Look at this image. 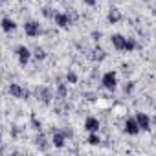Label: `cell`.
<instances>
[{
	"mask_svg": "<svg viewBox=\"0 0 156 156\" xmlns=\"http://www.w3.org/2000/svg\"><path fill=\"white\" fill-rule=\"evenodd\" d=\"M53 24L57 26V28H68L70 24H72V17L68 15V13H64V11H59V13H53Z\"/></svg>",
	"mask_w": 156,
	"mask_h": 156,
	"instance_id": "obj_4",
	"label": "cell"
},
{
	"mask_svg": "<svg viewBox=\"0 0 156 156\" xmlns=\"http://www.w3.org/2000/svg\"><path fill=\"white\" fill-rule=\"evenodd\" d=\"M121 19H123V15H121V11L116 9V8H112V9L108 11V15H107V20H108L110 24H118Z\"/></svg>",
	"mask_w": 156,
	"mask_h": 156,
	"instance_id": "obj_12",
	"label": "cell"
},
{
	"mask_svg": "<svg viewBox=\"0 0 156 156\" xmlns=\"http://www.w3.org/2000/svg\"><path fill=\"white\" fill-rule=\"evenodd\" d=\"M31 127L35 130H41L42 129V123H41V119H37V116H31Z\"/></svg>",
	"mask_w": 156,
	"mask_h": 156,
	"instance_id": "obj_19",
	"label": "cell"
},
{
	"mask_svg": "<svg viewBox=\"0 0 156 156\" xmlns=\"http://www.w3.org/2000/svg\"><path fill=\"white\" fill-rule=\"evenodd\" d=\"M0 141H2V136H0Z\"/></svg>",
	"mask_w": 156,
	"mask_h": 156,
	"instance_id": "obj_24",
	"label": "cell"
},
{
	"mask_svg": "<svg viewBox=\"0 0 156 156\" xmlns=\"http://www.w3.org/2000/svg\"><path fill=\"white\" fill-rule=\"evenodd\" d=\"M8 92H9V96L15 98V99H28V96H30V92H28L26 88H22L19 83H11V85L8 87Z\"/></svg>",
	"mask_w": 156,
	"mask_h": 156,
	"instance_id": "obj_3",
	"label": "cell"
},
{
	"mask_svg": "<svg viewBox=\"0 0 156 156\" xmlns=\"http://www.w3.org/2000/svg\"><path fill=\"white\" fill-rule=\"evenodd\" d=\"M0 2H6V0H0Z\"/></svg>",
	"mask_w": 156,
	"mask_h": 156,
	"instance_id": "obj_23",
	"label": "cell"
},
{
	"mask_svg": "<svg viewBox=\"0 0 156 156\" xmlns=\"http://www.w3.org/2000/svg\"><path fill=\"white\" fill-rule=\"evenodd\" d=\"M87 143L88 145H99L101 143V138H99V134L98 132H88V138H87Z\"/></svg>",
	"mask_w": 156,
	"mask_h": 156,
	"instance_id": "obj_16",
	"label": "cell"
},
{
	"mask_svg": "<svg viewBox=\"0 0 156 156\" xmlns=\"http://www.w3.org/2000/svg\"><path fill=\"white\" fill-rule=\"evenodd\" d=\"M15 55H17V59H19V64H20V66H26V64L30 62V59H31V50H30L28 46H24V44H19V46L15 48Z\"/></svg>",
	"mask_w": 156,
	"mask_h": 156,
	"instance_id": "obj_2",
	"label": "cell"
},
{
	"mask_svg": "<svg viewBox=\"0 0 156 156\" xmlns=\"http://www.w3.org/2000/svg\"><path fill=\"white\" fill-rule=\"evenodd\" d=\"M101 85H103V88H105V90L114 92V90L118 88V73H116L114 70L105 72V73H103V77H101Z\"/></svg>",
	"mask_w": 156,
	"mask_h": 156,
	"instance_id": "obj_1",
	"label": "cell"
},
{
	"mask_svg": "<svg viewBox=\"0 0 156 156\" xmlns=\"http://www.w3.org/2000/svg\"><path fill=\"white\" fill-rule=\"evenodd\" d=\"M42 15H44L46 19H51V17H53V11H51V8H48V6H46V8H42Z\"/></svg>",
	"mask_w": 156,
	"mask_h": 156,
	"instance_id": "obj_20",
	"label": "cell"
},
{
	"mask_svg": "<svg viewBox=\"0 0 156 156\" xmlns=\"http://www.w3.org/2000/svg\"><path fill=\"white\" fill-rule=\"evenodd\" d=\"M134 90V83H129V85H125V92H132Z\"/></svg>",
	"mask_w": 156,
	"mask_h": 156,
	"instance_id": "obj_22",
	"label": "cell"
},
{
	"mask_svg": "<svg viewBox=\"0 0 156 156\" xmlns=\"http://www.w3.org/2000/svg\"><path fill=\"white\" fill-rule=\"evenodd\" d=\"M66 85H77V81H79V77H77L75 72H66Z\"/></svg>",
	"mask_w": 156,
	"mask_h": 156,
	"instance_id": "obj_18",
	"label": "cell"
},
{
	"mask_svg": "<svg viewBox=\"0 0 156 156\" xmlns=\"http://www.w3.org/2000/svg\"><path fill=\"white\" fill-rule=\"evenodd\" d=\"M31 57H35L37 61H44V59L48 57V53H46L44 48H35V50L31 51Z\"/></svg>",
	"mask_w": 156,
	"mask_h": 156,
	"instance_id": "obj_15",
	"label": "cell"
},
{
	"mask_svg": "<svg viewBox=\"0 0 156 156\" xmlns=\"http://www.w3.org/2000/svg\"><path fill=\"white\" fill-rule=\"evenodd\" d=\"M83 2H85L87 6H90V8H94V6L98 4V0H83Z\"/></svg>",
	"mask_w": 156,
	"mask_h": 156,
	"instance_id": "obj_21",
	"label": "cell"
},
{
	"mask_svg": "<svg viewBox=\"0 0 156 156\" xmlns=\"http://www.w3.org/2000/svg\"><path fill=\"white\" fill-rule=\"evenodd\" d=\"M51 145L55 149H62L66 145V136H64L62 130H53V134H51Z\"/></svg>",
	"mask_w": 156,
	"mask_h": 156,
	"instance_id": "obj_9",
	"label": "cell"
},
{
	"mask_svg": "<svg viewBox=\"0 0 156 156\" xmlns=\"http://www.w3.org/2000/svg\"><path fill=\"white\" fill-rule=\"evenodd\" d=\"M123 130H125V134H129V136H138V134L141 132L134 118H127V119H125V125H123Z\"/></svg>",
	"mask_w": 156,
	"mask_h": 156,
	"instance_id": "obj_7",
	"label": "cell"
},
{
	"mask_svg": "<svg viewBox=\"0 0 156 156\" xmlns=\"http://www.w3.org/2000/svg\"><path fill=\"white\" fill-rule=\"evenodd\" d=\"M99 127H101V123H99V119L96 118V116H88L87 119H85V130L87 132H99Z\"/></svg>",
	"mask_w": 156,
	"mask_h": 156,
	"instance_id": "obj_8",
	"label": "cell"
},
{
	"mask_svg": "<svg viewBox=\"0 0 156 156\" xmlns=\"http://www.w3.org/2000/svg\"><path fill=\"white\" fill-rule=\"evenodd\" d=\"M24 33L28 35V37H39V33H41V24L37 22V20H28L26 24H24Z\"/></svg>",
	"mask_w": 156,
	"mask_h": 156,
	"instance_id": "obj_6",
	"label": "cell"
},
{
	"mask_svg": "<svg viewBox=\"0 0 156 156\" xmlns=\"http://www.w3.org/2000/svg\"><path fill=\"white\" fill-rule=\"evenodd\" d=\"M37 98H39L44 105H50V101H51V92H50L48 88H44V87H42V88H39V90H37Z\"/></svg>",
	"mask_w": 156,
	"mask_h": 156,
	"instance_id": "obj_13",
	"label": "cell"
},
{
	"mask_svg": "<svg viewBox=\"0 0 156 156\" xmlns=\"http://www.w3.org/2000/svg\"><path fill=\"white\" fill-rule=\"evenodd\" d=\"M0 28H2L4 33H11V31L17 30V22L13 19H9V17H4L2 20H0Z\"/></svg>",
	"mask_w": 156,
	"mask_h": 156,
	"instance_id": "obj_10",
	"label": "cell"
},
{
	"mask_svg": "<svg viewBox=\"0 0 156 156\" xmlns=\"http://www.w3.org/2000/svg\"><path fill=\"white\" fill-rule=\"evenodd\" d=\"M136 48H138V42H136L134 39H127V37H125V46H123V51L130 53V51H134Z\"/></svg>",
	"mask_w": 156,
	"mask_h": 156,
	"instance_id": "obj_14",
	"label": "cell"
},
{
	"mask_svg": "<svg viewBox=\"0 0 156 156\" xmlns=\"http://www.w3.org/2000/svg\"><path fill=\"white\" fill-rule=\"evenodd\" d=\"M66 94H68V87H66V83H59V85H57V98H59V99H64Z\"/></svg>",
	"mask_w": 156,
	"mask_h": 156,
	"instance_id": "obj_17",
	"label": "cell"
},
{
	"mask_svg": "<svg viewBox=\"0 0 156 156\" xmlns=\"http://www.w3.org/2000/svg\"><path fill=\"white\" fill-rule=\"evenodd\" d=\"M110 42H112V46H114L118 51H123V46H125V35H121V33H114V35L110 37Z\"/></svg>",
	"mask_w": 156,
	"mask_h": 156,
	"instance_id": "obj_11",
	"label": "cell"
},
{
	"mask_svg": "<svg viewBox=\"0 0 156 156\" xmlns=\"http://www.w3.org/2000/svg\"><path fill=\"white\" fill-rule=\"evenodd\" d=\"M134 119H136L140 130H145V132L151 130V116H149V114H145V112H136Z\"/></svg>",
	"mask_w": 156,
	"mask_h": 156,
	"instance_id": "obj_5",
	"label": "cell"
}]
</instances>
